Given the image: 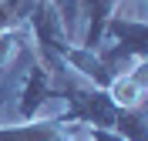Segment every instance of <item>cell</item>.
<instances>
[{
  "instance_id": "6da1fadb",
  "label": "cell",
  "mask_w": 148,
  "mask_h": 141,
  "mask_svg": "<svg viewBox=\"0 0 148 141\" xmlns=\"http://www.w3.org/2000/svg\"><path fill=\"white\" fill-rule=\"evenodd\" d=\"M141 94H145V87H141V81H135V77L121 74L118 81L111 84V97H114V104H121V108H138Z\"/></svg>"
}]
</instances>
